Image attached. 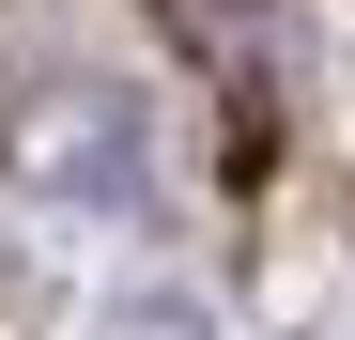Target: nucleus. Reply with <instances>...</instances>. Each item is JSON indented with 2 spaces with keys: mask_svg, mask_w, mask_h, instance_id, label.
Returning <instances> with one entry per match:
<instances>
[{
  "mask_svg": "<svg viewBox=\"0 0 355 340\" xmlns=\"http://www.w3.org/2000/svg\"><path fill=\"white\" fill-rule=\"evenodd\" d=\"M155 16H170V31H248L263 0H155Z\"/></svg>",
  "mask_w": 355,
  "mask_h": 340,
  "instance_id": "1",
  "label": "nucleus"
}]
</instances>
